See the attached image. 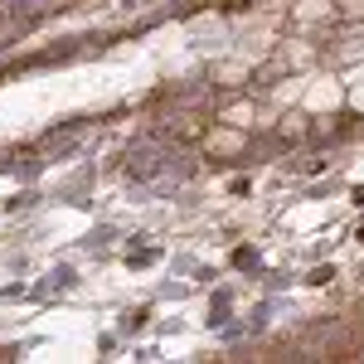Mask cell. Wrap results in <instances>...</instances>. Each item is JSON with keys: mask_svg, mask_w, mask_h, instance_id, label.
<instances>
[{"mask_svg": "<svg viewBox=\"0 0 364 364\" xmlns=\"http://www.w3.org/2000/svg\"><path fill=\"white\" fill-rule=\"evenodd\" d=\"M238 146H243V136H228V132L209 136V151H214V156H228V151H238Z\"/></svg>", "mask_w": 364, "mask_h": 364, "instance_id": "1", "label": "cell"}]
</instances>
